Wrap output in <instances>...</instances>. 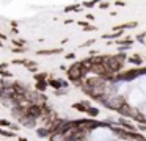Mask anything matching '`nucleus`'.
Listing matches in <instances>:
<instances>
[{
	"instance_id": "1",
	"label": "nucleus",
	"mask_w": 146,
	"mask_h": 141,
	"mask_svg": "<svg viewBox=\"0 0 146 141\" xmlns=\"http://www.w3.org/2000/svg\"><path fill=\"white\" fill-rule=\"evenodd\" d=\"M104 63L111 69L113 72L119 71L124 64V55H116V56H105Z\"/></svg>"
},
{
	"instance_id": "2",
	"label": "nucleus",
	"mask_w": 146,
	"mask_h": 141,
	"mask_svg": "<svg viewBox=\"0 0 146 141\" xmlns=\"http://www.w3.org/2000/svg\"><path fill=\"white\" fill-rule=\"evenodd\" d=\"M83 74H85V69L82 68V64H80V63L72 64V66L69 68V71H68V75H69V78H71L72 81L80 80V78L83 77Z\"/></svg>"
},
{
	"instance_id": "3",
	"label": "nucleus",
	"mask_w": 146,
	"mask_h": 141,
	"mask_svg": "<svg viewBox=\"0 0 146 141\" xmlns=\"http://www.w3.org/2000/svg\"><path fill=\"white\" fill-rule=\"evenodd\" d=\"M25 115L29 116V118H38V116L42 115V110L39 105H30L29 108L25 110Z\"/></svg>"
},
{
	"instance_id": "4",
	"label": "nucleus",
	"mask_w": 146,
	"mask_h": 141,
	"mask_svg": "<svg viewBox=\"0 0 146 141\" xmlns=\"http://www.w3.org/2000/svg\"><path fill=\"white\" fill-rule=\"evenodd\" d=\"M123 103H124L123 97H111L110 100H105V105L111 107V108H115V110H118L121 105H123Z\"/></svg>"
},
{
	"instance_id": "5",
	"label": "nucleus",
	"mask_w": 146,
	"mask_h": 141,
	"mask_svg": "<svg viewBox=\"0 0 146 141\" xmlns=\"http://www.w3.org/2000/svg\"><path fill=\"white\" fill-rule=\"evenodd\" d=\"M118 111H119L121 115H124V116H133V118H135V115H137V113L133 111V110L130 108V107H127L126 103H123V105H121L119 108H118Z\"/></svg>"
},
{
	"instance_id": "6",
	"label": "nucleus",
	"mask_w": 146,
	"mask_h": 141,
	"mask_svg": "<svg viewBox=\"0 0 146 141\" xmlns=\"http://www.w3.org/2000/svg\"><path fill=\"white\" fill-rule=\"evenodd\" d=\"M47 85H50L52 88H55V89H58V88H64V86H68L66 81H63V80H49V83H47Z\"/></svg>"
},
{
	"instance_id": "7",
	"label": "nucleus",
	"mask_w": 146,
	"mask_h": 141,
	"mask_svg": "<svg viewBox=\"0 0 146 141\" xmlns=\"http://www.w3.org/2000/svg\"><path fill=\"white\" fill-rule=\"evenodd\" d=\"M80 64H82V68L85 69V71H88V69L91 71L93 66H94V63H93V60H91V58H88V60H83V61L80 63Z\"/></svg>"
},
{
	"instance_id": "8",
	"label": "nucleus",
	"mask_w": 146,
	"mask_h": 141,
	"mask_svg": "<svg viewBox=\"0 0 146 141\" xmlns=\"http://www.w3.org/2000/svg\"><path fill=\"white\" fill-rule=\"evenodd\" d=\"M61 49H54V50H39L38 55H52V53H60Z\"/></svg>"
},
{
	"instance_id": "9",
	"label": "nucleus",
	"mask_w": 146,
	"mask_h": 141,
	"mask_svg": "<svg viewBox=\"0 0 146 141\" xmlns=\"http://www.w3.org/2000/svg\"><path fill=\"white\" fill-rule=\"evenodd\" d=\"M46 88H47V83H46L44 80H36V89H39V91H44Z\"/></svg>"
},
{
	"instance_id": "10",
	"label": "nucleus",
	"mask_w": 146,
	"mask_h": 141,
	"mask_svg": "<svg viewBox=\"0 0 146 141\" xmlns=\"http://www.w3.org/2000/svg\"><path fill=\"white\" fill-rule=\"evenodd\" d=\"M86 103H74L72 105V108H76V110H79V111H86Z\"/></svg>"
},
{
	"instance_id": "11",
	"label": "nucleus",
	"mask_w": 146,
	"mask_h": 141,
	"mask_svg": "<svg viewBox=\"0 0 146 141\" xmlns=\"http://www.w3.org/2000/svg\"><path fill=\"white\" fill-rule=\"evenodd\" d=\"M19 64H24V66H27V68H30V69H35L36 68V64L35 63H32V61H17Z\"/></svg>"
},
{
	"instance_id": "12",
	"label": "nucleus",
	"mask_w": 146,
	"mask_h": 141,
	"mask_svg": "<svg viewBox=\"0 0 146 141\" xmlns=\"http://www.w3.org/2000/svg\"><path fill=\"white\" fill-rule=\"evenodd\" d=\"M79 8H80V5H71V6H66V8H64V11H66V13H69V11H79Z\"/></svg>"
},
{
	"instance_id": "13",
	"label": "nucleus",
	"mask_w": 146,
	"mask_h": 141,
	"mask_svg": "<svg viewBox=\"0 0 146 141\" xmlns=\"http://www.w3.org/2000/svg\"><path fill=\"white\" fill-rule=\"evenodd\" d=\"M129 61L135 63V64H141V60H140V56H138V55H133V56H130V58H129Z\"/></svg>"
},
{
	"instance_id": "14",
	"label": "nucleus",
	"mask_w": 146,
	"mask_h": 141,
	"mask_svg": "<svg viewBox=\"0 0 146 141\" xmlns=\"http://www.w3.org/2000/svg\"><path fill=\"white\" fill-rule=\"evenodd\" d=\"M38 133H39V136H47V133H50V130L49 128H39Z\"/></svg>"
},
{
	"instance_id": "15",
	"label": "nucleus",
	"mask_w": 146,
	"mask_h": 141,
	"mask_svg": "<svg viewBox=\"0 0 146 141\" xmlns=\"http://www.w3.org/2000/svg\"><path fill=\"white\" fill-rule=\"evenodd\" d=\"M86 113H88V115H91V116H98L99 110H96V108H86Z\"/></svg>"
},
{
	"instance_id": "16",
	"label": "nucleus",
	"mask_w": 146,
	"mask_h": 141,
	"mask_svg": "<svg viewBox=\"0 0 146 141\" xmlns=\"http://www.w3.org/2000/svg\"><path fill=\"white\" fill-rule=\"evenodd\" d=\"M0 125L2 127H11V124L8 121H5V119H0Z\"/></svg>"
},
{
	"instance_id": "17",
	"label": "nucleus",
	"mask_w": 146,
	"mask_h": 141,
	"mask_svg": "<svg viewBox=\"0 0 146 141\" xmlns=\"http://www.w3.org/2000/svg\"><path fill=\"white\" fill-rule=\"evenodd\" d=\"M0 135H2V136H13V133H10V132H7V130H2V128H0Z\"/></svg>"
},
{
	"instance_id": "18",
	"label": "nucleus",
	"mask_w": 146,
	"mask_h": 141,
	"mask_svg": "<svg viewBox=\"0 0 146 141\" xmlns=\"http://www.w3.org/2000/svg\"><path fill=\"white\" fill-rule=\"evenodd\" d=\"M35 78H36V80H44V78H46V74H36Z\"/></svg>"
},
{
	"instance_id": "19",
	"label": "nucleus",
	"mask_w": 146,
	"mask_h": 141,
	"mask_svg": "<svg viewBox=\"0 0 146 141\" xmlns=\"http://www.w3.org/2000/svg\"><path fill=\"white\" fill-rule=\"evenodd\" d=\"M108 5H110L108 2H102V3H101V8H102V9H105V8H108Z\"/></svg>"
},
{
	"instance_id": "20",
	"label": "nucleus",
	"mask_w": 146,
	"mask_h": 141,
	"mask_svg": "<svg viewBox=\"0 0 146 141\" xmlns=\"http://www.w3.org/2000/svg\"><path fill=\"white\" fill-rule=\"evenodd\" d=\"M115 3H116V6H124V2H121V0H116Z\"/></svg>"
},
{
	"instance_id": "21",
	"label": "nucleus",
	"mask_w": 146,
	"mask_h": 141,
	"mask_svg": "<svg viewBox=\"0 0 146 141\" xmlns=\"http://www.w3.org/2000/svg\"><path fill=\"white\" fill-rule=\"evenodd\" d=\"M13 44H16V46H22V42H21V41H13Z\"/></svg>"
},
{
	"instance_id": "22",
	"label": "nucleus",
	"mask_w": 146,
	"mask_h": 141,
	"mask_svg": "<svg viewBox=\"0 0 146 141\" xmlns=\"http://www.w3.org/2000/svg\"><path fill=\"white\" fill-rule=\"evenodd\" d=\"M86 19H90V21H93V19H94V16H93V14H88V16H86Z\"/></svg>"
},
{
	"instance_id": "23",
	"label": "nucleus",
	"mask_w": 146,
	"mask_h": 141,
	"mask_svg": "<svg viewBox=\"0 0 146 141\" xmlns=\"http://www.w3.org/2000/svg\"><path fill=\"white\" fill-rule=\"evenodd\" d=\"M140 41H146V36H140Z\"/></svg>"
},
{
	"instance_id": "24",
	"label": "nucleus",
	"mask_w": 146,
	"mask_h": 141,
	"mask_svg": "<svg viewBox=\"0 0 146 141\" xmlns=\"http://www.w3.org/2000/svg\"><path fill=\"white\" fill-rule=\"evenodd\" d=\"M19 141H27V138H19Z\"/></svg>"
}]
</instances>
